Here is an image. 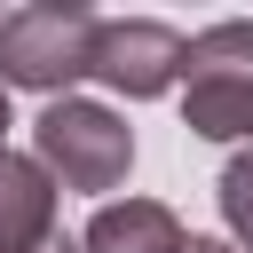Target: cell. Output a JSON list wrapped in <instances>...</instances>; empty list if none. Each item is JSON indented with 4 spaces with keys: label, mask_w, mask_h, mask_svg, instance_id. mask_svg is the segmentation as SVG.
<instances>
[{
    "label": "cell",
    "mask_w": 253,
    "mask_h": 253,
    "mask_svg": "<svg viewBox=\"0 0 253 253\" xmlns=\"http://www.w3.org/2000/svg\"><path fill=\"white\" fill-rule=\"evenodd\" d=\"M182 126L198 142H253V16L206 24L182 47Z\"/></svg>",
    "instance_id": "obj_1"
},
{
    "label": "cell",
    "mask_w": 253,
    "mask_h": 253,
    "mask_svg": "<svg viewBox=\"0 0 253 253\" xmlns=\"http://www.w3.org/2000/svg\"><path fill=\"white\" fill-rule=\"evenodd\" d=\"M32 158L55 174V190H119L126 166H134V126L111 111V103H87V95H55L40 119H32Z\"/></svg>",
    "instance_id": "obj_2"
},
{
    "label": "cell",
    "mask_w": 253,
    "mask_h": 253,
    "mask_svg": "<svg viewBox=\"0 0 253 253\" xmlns=\"http://www.w3.org/2000/svg\"><path fill=\"white\" fill-rule=\"evenodd\" d=\"M95 8L79 0H32L16 16H0V87H32V95H71L87 79L95 55Z\"/></svg>",
    "instance_id": "obj_3"
},
{
    "label": "cell",
    "mask_w": 253,
    "mask_h": 253,
    "mask_svg": "<svg viewBox=\"0 0 253 253\" xmlns=\"http://www.w3.org/2000/svg\"><path fill=\"white\" fill-rule=\"evenodd\" d=\"M182 32L158 24V16H103L95 24V55H87V79H103L111 95L126 103H150L182 79Z\"/></svg>",
    "instance_id": "obj_4"
},
{
    "label": "cell",
    "mask_w": 253,
    "mask_h": 253,
    "mask_svg": "<svg viewBox=\"0 0 253 253\" xmlns=\"http://www.w3.org/2000/svg\"><path fill=\"white\" fill-rule=\"evenodd\" d=\"M55 174L32 158V150H8L0 158V253H32L55 237Z\"/></svg>",
    "instance_id": "obj_5"
},
{
    "label": "cell",
    "mask_w": 253,
    "mask_h": 253,
    "mask_svg": "<svg viewBox=\"0 0 253 253\" xmlns=\"http://www.w3.org/2000/svg\"><path fill=\"white\" fill-rule=\"evenodd\" d=\"M182 245H190V229L158 198H103L79 237V253H182Z\"/></svg>",
    "instance_id": "obj_6"
},
{
    "label": "cell",
    "mask_w": 253,
    "mask_h": 253,
    "mask_svg": "<svg viewBox=\"0 0 253 253\" xmlns=\"http://www.w3.org/2000/svg\"><path fill=\"white\" fill-rule=\"evenodd\" d=\"M213 198H221V221H229V245H237V253H253V150H237V158L221 166Z\"/></svg>",
    "instance_id": "obj_7"
},
{
    "label": "cell",
    "mask_w": 253,
    "mask_h": 253,
    "mask_svg": "<svg viewBox=\"0 0 253 253\" xmlns=\"http://www.w3.org/2000/svg\"><path fill=\"white\" fill-rule=\"evenodd\" d=\"M182 253H237V245H229V237H190Z\"/></svg>",
    "instance_id": "obj_8"
},
{
    "label": "cell",
    "mask_w": 253,
    "mask_h": 253,
    "mask_svg": "<svg viewBox=\"0 0 253 253\" xmlns=\"http://www.w3.org/2000/svg\"><path fill=\"white\" fill-rule=\"evenodd\" d=\"M32 253H79V237H63V229H55V237H47V245H32Z\"/></svg>",
    "instance_id": "obj_9"
},
{
    "label": "cell",
    "mask_w": 253,
    "mask_h": 253,
    "mask_svg": "<svg viewBox=\"0 0 253 253\" xmlns=\"http://www.w3.org/2000/svg\"><path fill=\"white\" fill-rule=\"evenodd\" d=\"M8 126H16V119H8V87H0V158H8Z\"/></svg>",
    "instance_id": "obj_10"
}]
</instances>
